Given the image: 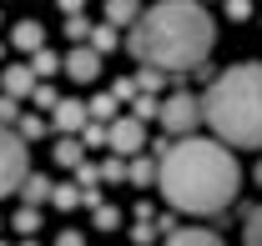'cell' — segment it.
Listing matches in <instances>:
<instances>
[{"label": "cell", "mask_w": 262, "mask_h": 246, "mask_svg": "<svg viewBox=\"0 0 262 246\" xmlns=\"http://www.w3.org/2000/svg\"><path fill=\"white\" fill-rule=\"evenodd\" d=\"M35 101H40V106H56V101H61V95L51 91V86H35Z\"/></svg>", "instance_id": "cell-26"}, {"label": "cell", "mask_w": 262, "mask_h": 246, "mask_svg": "<svg viewBox=\"0 0 262 246\" xmlns=\"http://www.w3.org/2000/svg\"><path fill=\"white\" fill-rule=\"evenodd\" d=\"M31 176V156H26V136L0 126V196L20 191V181Z\"/></svg>", "instance_id": "cell-4"}, {"label": "cell", "mask_w": 262, "mask_h": 246, "mask_svg": "<svg viewBox=\"0 0 262 246\" xmlns=\"http://www.w3.org/2000/svg\"><path fill=\"white\" fill-rule=\"evenodd\" d=\"M56 70H66V61H56V56L40 45V51H35V76H56Z\"/></svg>", "instance_id": "cell-17"}, {"label": "cell", "mask_w": 262, "mask_h": 246, "mask_svg": "<svg viewBox=\"0 0 262 246\" xmlns=\"http://www.w3.org/2000/svg\"><path fill=\"white\" fill-rule=\"evenodd\" d=\"M56 246H86V241H81V231H61V236H56Z\"/></svg>", "instance_id": "cell-27"}, {"label": "cell", "mask_w": 262, "mask_h": 246, "mask_svg": "<svg viewBox=\"0 0 262 246\" xmlns=\"http://www.w3.org/2000/svg\"><path fill=\"white\" fill-rule=\"evenodd\" d=\"M202 111H207V126L217 131V141L257 151L262 146V61L227 65L212 81V91L202 95Z\"/></svg>", "instance_id": "cell-3"}, {"label": "cell", "mask_w": 262, "mask_h": 246, "mask_svg": "<svg viewBox=\"0 0 262 246\" xmlns=\"http://www.w3.org/2000/svg\"><path fill=\"white\" fill-rule=\"evenodd\" d=\"M96 226H101V231H111V226H116V211H111V206H96Z\"/></svg>", "instance_id": "cell-24"}, {"label": "cell", "mask_w": 262, "mask_h": 246, "mask_svg": "<svg viewBox=\"0 0 262 246\" xmlns=\"http://www.w3.org/2000/svg\"><path fill=\"white\" fill-rule=\"evenodd\" d=\"M116 101H121L116 91H101L96 101H91V116H96V121H116Z\"/></svg>", "instance_id": "cell-14"}, {"label": "cell", "mask_w": 262, "mask_h": 246, "mask_svg": "<svg viewBox=\"0 0 262 246\" xmlns=\"http://www.w3.org/2000/svg\"><path fill=\"white\" fill-rule=\"evenodd\" d=\"M242 241H247V246H262V206L247 216V231H242Z\"/></svg>", "instance_id": "cell-18"}, {"label": "cell", "mask_w": 262, "mask_h": 246, "mask_svg": "<svg viewBox=\"0 0 262 246\" xmlns=\"http://www.w3.org/2000/svg\"><path fill=\"white\" fill-rule=\"evenodd\" d=\"M51 201H56V206H76V201H81V191H76V186H56V196H51Z\"/></svg>", "instance_id": "cell-20"}, {"label": "cell", "mask_w": 262, "mask_h": 246, "mask_svg": "<svg viewBox=\"0 0 262 246\" xmlns=\"http://www.w3.org/2000/svg\"><path fill=\"white\" fill-rule=\"evenodd\" d=\"M51 126H56L61 136H81V131L91 126V106L76 101V95H71V101H56V106H51Z\"/></svg>", "instance_id": "cell-7"}, {"label": "cell", "mask_w": 262, "mask_h": 246, "mask_svg": "<svg viewBox=\"0 0 262 246\" xmlns=\"http://www.w3.org/2000/svg\"><path fill=\"white\" fill-rule=\"evenodd\" d=\"M66 35H71V40H81V35H91V26H86L81 15H71V20H66Z\"/></svg>", "instance_id": "cell-22"}, {"label": "cell", "mask_w": 262, "mask_h": 246, "mask_svg": "<svg viewBox=\"0 0 262 246\" xmlns=\"http://www.w3.org/2000/svg\"><path fill=\"white\" fill-rule=\"evenodd\" d=\"M106 141H111L116 156H141V146H146V126H141V116H116V121L106 126Z\"/></svg>", "instance_id": "cell-6"}, {"label": "cell", "mask_w": 262, "mask_h": 246, "mask_svg": "<svg viewBox=\"0 0 262 246\" xmlns=\"http://www.w3.org/2000/svg\"><path fill=\"white\" fill-rule=\"evenodd\" d=\"M20 196H26V206H40V201L56 196V186L46 181V176H26V181H20Z\"/></svg>", "instance_id": "cell-12"}, {"label": "cell", "mask_w": 262, "mask_h": 246, "mask_svg": "<svg viewBox=\"0 0 262 246\" xmlns=\"http://www.w3.org/2000/svg\"><path fill=\"white\" fill-rule=\"evenodd\" d=\"M141 15V0H106V20L111 26H136Z\"/></svg>", "instance_id": "cell-11"}, {"label": "cell", "mask_w": 262, "mask_h": 246, "mask_svg": "<svg viewBox=\"0 0 262 246\" xmlns=\"http://www.w3.org/2000/svg\"><path fill=\"white\" fill-rule=\"evenodd\" d=\"M196 121H207V111H202V101H196L192 91H177V95L162 101V126L171 136H192Z\"/></svg>", "instance_id": "cell-5"}, {"label": "cell", "mask_w": 262, "mask_h": 246, "mask_svg": "<svg viewBox=\"0 0 262 246\" xmlns=\"http://www.w3.org/2000/svg\"><path fill=\"white\" fill-rule=\"evenodd\" d=\"M56 161H61V166H81V141H76V136H61V141H56Z\"/></svg>", "instance_id": "cell-15"}, {"label": "cell", "mask_w": 262, "mask_h": 246, "mask_svg": "<svg viewBox=\"0 0 262 246\" xmlns=\"http://www.w3.org/2000/svg\"><path fill=\"white\" fill-rule=\"evenodd\" d=\"M252 176H257V186H262V166H257V171H252Z\"/></svg>", "instance_id": "cell-29"}, {"label": "cell", "mask_w": 262, "mask_h": 246, "mask_svg": "<svg viewBox=\"0 0 262 246\" xmlns=\"http://www.w3.org/2000/svg\"><path fill=\"white\" fill-rule=\"evenodd\" d=\"M91 45H96L101 56L116 51V26H111V20H106V26H91Z\"/></svg>", "instance_id": "cell-16"}, {"label": "cell", "mask_w": 262, "mask_h": 246, "mask_svg": "<svg viewBox=\"0 0 262 246\" xmlns=\"http://www.w3.org/2000/svg\"><path fill=\"white\" fill-rule=\"evenodd\" d=\"M126 45L141 65L187 70V65L207 61V51L217 45V20L196 0H157L136 15Z\"/></svg>", "instance_id": "cell-2"}, {"label": "cell", "mask_w": 262, "mask_h": 246, "mask_svg": "<svg viewBox=\"0 0 262 246\" xmlns=\"http://www.w3.org/2000/svg\"><path fill=\"white\" fill-rule=\"evenodd\" d=\"M40 131H46L40 116H26V121H20V136H40Z\"/></svg>", "instance_id": "cell-25"}, {"label": "cell", "mask_w": 262, "mask_h": 246, "mask_svg": "<svg viewBox=\"0 0 262 246\" xmlns=\"http://www.w3.org/2000/svg\"><path fill=\"white\" fill-rule=\"evenodd\" d=\"M10 40H15L20 51H40V45H46V31H40L35 20H20V26H15V35H10Z\"/></svg>", "instance_id": "cell-13"}, {"label": "cell", "mask_w": 262, "mask_h": 246, "mask_svg": "<svg viewBox=\"0 0 262 246\" xmlns=\"http://www.w3.org/2000/svg\"><path fill=\"white\" fill-rule=\"evenodd\" d=\"M81 5H86V0H61V10H66V15H81Z\"/></svg>", "instance_id": "cell-28"}, {"label": "cell", "mask_w": 262, "mask_h": 246, "mask_svg": "<svg viewBox=\"0 0 262 246\" xmlns=\"http://www.w3.org/2000/svg\"><path fill=\"white\" fill-rule=\"evenodd\" d=\"M15 121V95H0V126Z\"/></svg>", "instance_id": "cell-23"}, {"label": "cell", "mask_w": 262, "mask_h": 246, "mask_svg": "<svg viewBox=\"0 0 262 246\" xmlns=\"http://www.w3.org/2000/svg\"><path fill=\"white\" fill-rule=\"evenodd\" d=\"M227 15L232 20H247L252 15V0H227Z\"/></svg>", "instance_id": "cell-21"}, {"label": "cell", "mask_w": 262, "mask_h": 246, "mask_svg": "<svg viewBox=\"0 0 262 246\" xmlns=\"http://www.w3.org/2000/svg\"><path fill=\"white\" fill-rule=\"evenodd\" d=\"M66 76H71L76 86H91V81L101 76V51L96 45H76V51L66 56Z\"/></svg>", "instance_id": "cell-8"}, {"label": "cell", "mask_w": 262, "mask_h": 246, "mask_svg": "<svg viewBox=\"0 0 262 246\" xmlns=\"http://www.w3.org/2000/svg\"><path fill=\"white\" fill-rule=\"evenodd\" d=\"M0 86H5V95H35V65H10L5 76H0Z\"/></svg>", "instance_id": "cell-9"}, {"label": "cell", "mask_w": 262, "mask_h": 246, "mask_svg": "<svg viewBox=\"0 0 262 246\" xmlns=\"http://www.w3.org/2000/svg\"><path fill=\"white\" fill-rule=\"evenodd\" d=\"M0 246H5V241H0Z\"/></svg>", "instance_id": "cell-30"}, {"label": "cell", "mask_w": 262, "mask_h": 246, "mask_svg": "<svg viewBox=\"0 0 262 246\" xmlns=\"http://www.w3.org/2000/svg\"><path fill=\"white\" fill-rule=\"evenodd\" d=\"M162 246H227L217 231H202V226H187V231H171Z\"/></svg>", "instance_id": "cell-10"}, {"label": "cell", "mask_w": 262, "mask_h": 246, "mask_svg": "<svg viewBox=\"0 0 262 246\" xmlns=\"http://www.w3.org/2000/svg\"><path fill=\"white\" fill-rule=\"evenodd\" d=\"M162 186L166 206L192 216H217L237 201V186H242V166L227 151V141H212V136H177L162 151Z\"/></svg>", "instance_id": "cell-1"}, {"label": "cell", "mask_w": 262, "mask_h": 246, "mask_svg": "<svg viewBox=\"0 0 262 246\" xmlns=\"http://www.w3.org/2000/svg\"><path fill=\"white\" fill-rule=\"evenodd\" d=\"M15 231H26V236H35V231H40V216H35V206H26V211L15 216Z\"/></svg>", "instance_id": "cell-19"}]
</instances>
